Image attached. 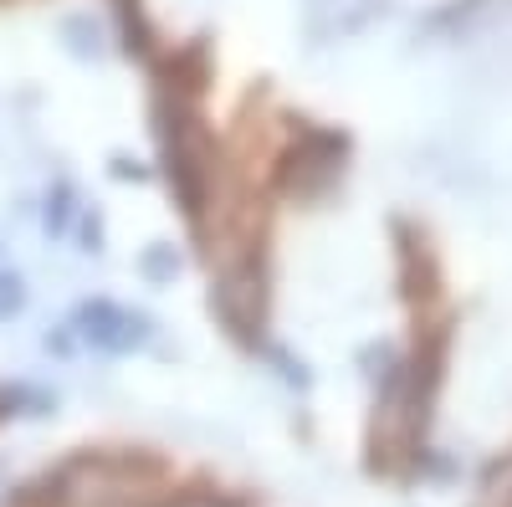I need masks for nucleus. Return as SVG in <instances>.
I'll return each instance as SVG.
<instances>
[{
    "label": "nucleus",
    "mask_w": 512,
    "mask_h": 507,
    "mask_svg": "<svg viewBox=\"0 0 512 507\" xmlns=\"http://www.w3.org/2000/svg\"><path fill=\"white\" fill-rule=\"evenodd\" d=\"M77 318L88 323L82 333H88L93 344H103V349H134L139 338L149 333V323H144V318L123 313V308H113V303H103V298H98V303H88V308H82Z\"/></svg>",
    "instance_id": "obj_1"
},
{
    "label": "nucleus",
    "mask_w": 512,
    "mask_h": 507,
    "mask_svg": "<svg viewBox=\"0 0 512 507\" xmlns=\"http://www.w3.org/2000/svg\"><path fill=\"white\" fill-rule=\"evenodd\" d=\"M21 308H26L21 277H0V318H6V313H21Z\"/></svg>",
    "instance_id": "obj_2"
},
{
    "label": "nucleus",
    "mask_w": 512,
    "mask_h": 507,
    "mask_svg": "<svg viewBox=\"0 0 512 507\" xmlns=\"http://www.w3.org/2000/svg\"><path fill=\"white\" fill-rule=\"evenodd\" d=\"M67 200H72V190L57 185V200L47 205V226H52V231H67V216H72V205H67Z\"/></svg>",
    "instance_id": "obj_3"
},
{
    "label": "nucleus",
    "mask_w": 512,
    "mask_h": 507,
    "mask_svg": "<svg viewBox=\"0 0 512 507\" xmlns=\"http://www.w3.org/2000/svg\"><path fill=\"white\" fill-rule=\"evenodd\" d=\"M144 267H149L154 277H175V272H180V257H175V251H154Z\"/></svg>",
    "instance_id": "obj_4"
}]
</instances>
